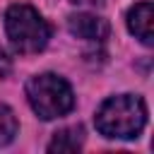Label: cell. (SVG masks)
<instances>
[{"instance_id":"obj_6","label":"cell","mask_w":154,"mask_h":154,"mask_svg":"<svg viewBox=\"0 0 154 154\" xmlns=\"http://www.w3.org/2000/svg\"><path fill=\"white\" fill-rule=\"evenodd\" d=\"M82 140H84V130H82V125L65 128V130L55 132L53 142L48 144V152H77V149L82 147Z\"/></svg>"},{"instance_id":"obj_4","label":"cell","mask_w":154,"mask_h":154,"mask_svg":"<svg viewBox=\"0 0 154 154\" xmlns=\"http://www.w3.org/2000/svg\"><path fill=\"white\" fill-rule=\"evenodd\" d=\"M152 22H154V7H152L149 0L137 2L135 7H130V12H128V29H130L144 46H152V43H154Z\"/></svg>"},{"instance_id":"obj_2","label":"cell","mask_w":154,"mask_h":154,"mask_svg":"<svg viewBox=\"0 0 154 154\" xmlns=\"http://www.w3.org/2000/svg\"><path fill=\"white\" fill-rule=\"evenodd\" d=\"M5 29L17 53H38L51 38V26L31 5H12L5 14Z\"/></svg>"},{"instance_id":"obj_1","label":"cell","mask_w":154,"mask_h":154,"mask_svg":"<svg viewBox=\"0 0 154 154\" xmlns=\"http://www.w3.org/2000/svg\"><path fill=\"white\" fill-rule=\"evenodd\" d=\"M144 123H147V106L140 96L132 94L111 96L96 111V128L106 137H118V140L137 137Z\"/></svg>"},{"instance_id":"obj_3","label":"cell","mask_w":154,"mask_h":154,"mask_svg":"<svg viewBox=\"0 0 154 154\" xmlns=\"http://www.w3.org/2000/svg\"><path fill=\"white\" fill-rule=\"evenodd\" d=\"M26 99L34 108V113L43 120H53L72 111L75 94L70 84L58 75H36L26 82Z\"/></svg>"},{"instance_id":"obj_5","label":"cell","mask_w":154,"mask_h":154,"mask_svg":"<svg viewBox=\"0 0 154 154\" xmlns=\"http://www.w3.org/2000/svg\"><path fill=\"white\" fill-rule=\"evenodd\" d=\"M70 34L84 41H103L108 36V22L94 14H72L67 19Z\"/></svg>"},{"instance_id":"obj_8","label":"cell","mask_w":154,"mask_h":154,"mask_svg":"<svg viewBox=\"0 0 154 154\" xmlns=\"http://www.w3.org/2000/svg\"><path fill=\"white\" fill-rule=\"evenodd\" d=\"M10 58H7V53L2 51V46H0V77H5L7 72H10Z\"/></svg>"},{"instance_id":"obj_7","label":"cell","mask_w":154,"mask_h":154,"mask_svg":"<svg viewBox=\"0 0 154 154\" xmlns=\"http://www.w3.org/2000/svg\"><path fill=\"white\" fill-rule=\"evenodd\" d=\"M17 130H19V123H17L14 111L10 106L0 103V147L10 144L14 140V135H17Z\"/></svg>"},{"instance_id":"obj_9","label":"cell","mask_w":154,"mask_h":154,"mask_svg":"<svg viewBox=\"0 0 154 154\" xmlns=\"http://www.w3.org/2000/svg\"><path fill=\"white\" fill-rule=\"evenodd\" d=\"M72 2H77V5H84V2H96V0H72Z\"/></svg>"}]
</instances>
